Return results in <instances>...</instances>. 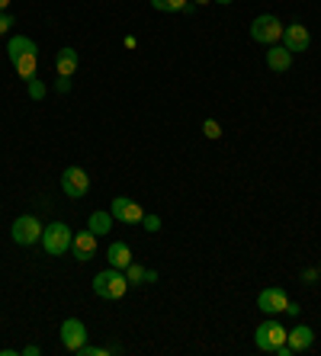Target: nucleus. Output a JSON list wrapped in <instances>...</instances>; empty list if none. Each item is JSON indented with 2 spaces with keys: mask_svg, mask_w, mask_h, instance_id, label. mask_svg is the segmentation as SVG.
Wrapping results in <instances>:
<instances>
[{
  "mask_svg": "<svg viewBox=\"0 0 321 356\" xmlns=\"http://www.w3.org/2000/svg\"><path fill=\"white\" fill-rule=\"evenodd\" d=\"M7 58L23 81H33L36 71H39V45L29 35H13L7 42Z\"/></svg>",
  "mask_w": 321,
  "mask_h": 356,
  "instance_id": "obj_1",
  "label": "nucleus"
},
{
  "mask_svg": "<svg viewBox=\"0 0 321 356\" xmlns=\"http://www.w3.org/2000/svg\"><path fill=\"white\" fill-rule=\"evenodd\" d=\"M93 292H97L100 298H109V302H116V298H123L125 292H129V280H125V270H116V266H107L103 273L93 276Z\"/></svg>",
  "mask_w": 321,
  "mask_h": 356,
  "instance_id": "obj_2",
  "label": "nucleus"
},
{
  "mask_svg": "<svg viewBox=\"0 0 321 356\" xmlns=\"http://www.w3.org/2000/svg\"><path fill=\"white\" fill-rule=\"evenodd\" d=\"M71 241H75V232H71L65 222H52V225H45L39 244L49 257H61L65 250H71Z\"/></svg>",
  "mask_w": 321,
  "mask_h": 356,
  "instance_id": "obj_3",
  "label": "nucleus"
},
{
  "mask_svg": "<svg viewBox=\"0 0 321 356\" xmlns=\"http://www.w3.org/2000/svg\"><path fill=\"white\" fill-rule=\"evenodd\" d=\"M283 29H286V26L273 17V13H260V17H254V23H251V39L260 42V45H276V42L283 39Z\"/></svg>",
  "mask_w": 321,
  "mask_h": 356,
  "instance_id": "obj_4",
  "label": "nucleus"
},
{
  "mask_svg": "<svg viewBox=\"0 0 321 356\" xmlns=\"http://www.w3.org/2000/svg\"><path fill=\"white\" fill-rule=\"evenodd\" d=\"M42 232H45V225L36 216H19L17 222H13V228H10V238L17 241L19 248H33V244L42 241Z\"/></svg>",
  "mask_w": 321,
  "mask_h": 356,
  "instance_id": "obj_5",
  "label": "nucleus"
},
{
  "mask_svg": "<svg viewBox=\"0 0 321 356\" xmlns=\"http://www.w3.org/2000/svg\"><path fill=\"white\" fill-rule=\"evenodd\" d=\"M286 327H283L276 318H267L260 327L254 331V343H257V350H264V353H273V350L280 347V343H286Z\"/></svg>",
  "mask_w": 321,
  "mask_h": 356,
  "instance_id": "obj_6",
  "label": "nucleus"
},
{
  "mask_svg": "<svg viewBox=\"0 0 321 356\" xmlns=\"http://www.w3.org/2000/svg\"><path fill=\"white\" fill-rule=\"evenodd\" d=\"M87 327H84L81 318H65L61 321V327H58V340H61V347L68 350V353H77V350L87 343Z\"/></svg>",
  "mask_w": 321,
  "mask_h": 356,
  "instance_id": "obj_7",
  "label": "nucleus"
},
{
  "mask_svg": "<svg viewBox=\"0 0 321 356\" xmlns=\"http://www.w3.org/2000/svg\"><path fill=\"white\" fill-rule=\"evenodd\" d=\"M61 193L68 199H84L91 193V177L84 167H68L65 174H61Z\"/></svg>",
  "mask_w": 321,
  "mask_h": 356,
  "instance_id": "obj_8",
  "label": "nucleus"
},
{
  "mask_svg": "<svg viewBox=\"0 0 321 356\" xmlns=\"http://www.w3.org/2000/svg\"><path fill=\"white\" fill-rule=\"evenodd\" d=\"M109 216H113L116 222H123V225H141L145 209H141L135 199H129V196H116L113 202H109Z\"/></svg>",
  "mask_w": 321,
  "mask_h": 356,
  "instance_id": "obj_9",
  "label": "nucleus"
},
{
  "mask_svg": "<svg viewBox=\"0 0 321 356\" xmlns=\"http://www.w3.org/2000/svg\"><path fill=\"white\" fill-rule=\"evenodd\" d=\"M286 305H289V296L280 286H267V289L257 296V308H260L264 315H280V312H286Z\"/></svg>",
  "mask_w": 321,
  "mask_h": 356,
  "instance_id": "obj_10",
  "label": "nucleus"
},
{
  "mask_svg": "<svg viewBox=\"0 0 321 356\" xmlns=\"http://www.w3.org/2000/svg\"><path fill=\"white\" fill-rule=\"evenodd\" d=\"M71 254H75V260H81V264L93 260V254H97V234H93L91 228L75 232V241H71Z\"/></svg>",
  "mask_w": 321,
  "mask_h": 356,
  "instance_id": "obj_11",
  "label": "nucleus"
},
{
  "mask_svg": "<svg viewBox=\"0 0 321 356\" xmlns=\"http://www.w3.org/2000/svg\"><path fill=\"white\" fill-rule=\"evenodd\" d=\"M283 45L296 55V51H305L312 45V35H308V29H305L302 23H289L286 29H283Z\"/></svg>",
  "mask_w": 321,
  "mask_h": 356,
  "instance_id": "obj_12",
  "label": "nucleus"
},
{
  "mask_svg": "<svg viewBox=\"0 0 321 356\" xmlns=\"http://www.w3.org/2000/svg\"><path fill=\"white\" fill-rule=\"evenodd\" d=\"M286 343H289L292 353H305V350L315 343V331L308 327V324H296V327L286 334Z\"/></svg>",
  "mask_w": 321,
  "mask_h": 356,
  "instance_id": "obj_13",
  "label": "nucleus"
},
{
  "mask_svg": "<svg viewBox=\"0 0 321 356\" xmlns=\"http://www.w3.org/2000/svg\"><path fill=\"white\" fill-rule=\"evenodd\" d=\"M267 67L276 71V74L289 71V67H292V51H289L286 45H267Z\"/></svg>",
  "mask_w": 321,
  "mask_h": 356,
  "instance_id": "obj_14",
  "label": "nucleus"
},
{
  "mask_svg": "<svg viewBox=\"0 0 321 356\" xmlns=\"http://www.w3.org/2000/svg\"><path fill=\"white\" fill-rule=\"evenodd\" d=\"M77 65H81V55H77V49H71V45H65V49H58V55H55L58 77H75Z\"/></svg>",
  "mask_w": 321,
  "mask_h": 356,
  "instance_id": "obj_15",
  "label": "nucleus"
},
{
  "mask_svg": "<svg viewBox=\"0 0 321 356\" xmlns=\"http://www.w3.org/2000/svg\"><path fill=\"white\" fill-rule=\"evenodd\" d=\"M107 260H109V266H116V270H125V266L132 264V250H129L125 241H113L107 250Z\"/></svg>",
  "mask_w": 321,
  "mask_h": 356,
  "instance_id": "obj_16",
  "label": "nucleus"
},
{
  "mask_svg": "<svg viewBox=\"0 0 321 356\" xmlns=\"http://www.w3.org/2000/svg\"><path fill=\"white\" fill-rule=\"evenodd\" d=\"M116 218L109 216V212H103V209H97V212H91V218H87V228H91L93 234H109V228H113Z\"/></svg>",
  "mask_w": 321,
  "mask_h": 356,
  "instance_id": "obj_17",
  "label": "nucleus"
},
{
  "mask_svg": "<svg viewBox=\"0 0 321 356\" xmlns=\"http://www.w3.org/2000/svg\"><path fill=\"white\" fill-rule=\"evenodd\" d=\"M151 7L157 10V13H193V3L189 0H151Z\"/></svg>",
  "mask_w": 321,
  "mask_h": 356,
  "instance_id": "obj_18",
  "label": "nucleus"
},
{
  "mask_svg": "<svg viewBox=\"0 0 321 356\" xmlns=\"http://www.w3.org/2000/svg\"><path fill=\"white\" fill-rule=\"evenodd\" d=\"M125 280H129V286H141V282H148V270L132 260V264L125 266Z\"/></svg>",
  "mask_w": 321,
  "mask_h": 356,
  "instance_id": "obj_19",
  "label": "nucleus"
},
{
  "mask_svg": "<svg viewBox=\"0 0 321 356\" xmlns=\"http://www.w3.org/2000/svg\"><path fill=\"white\" fill-rule=\"evenodd\" d=\"M26 90H29V97L39 103V99H45V83L39 81V77H33V81H26Z\"/></svg>",
  "mask_w": 321,
  "mask_h": 356,
  "instance_id": "obj_20",
  "label": "nucleus"
},
{
  "mask_svg": "<svg viewBox=\"0 0 321 356\" xmlns=\"http://www.w3.org/2000/svg\"><path fill=\"white\" fill-rule=\"evenodd\" d=\"M203 135H206V138H222V125L215 122V119H206V122H203Z\"/></svg>",
  "mask_w": 321,
  "mask_h": 356,
  "instance_id": "obj_21",
  "label": "nucleus"
},
{
  "mask_svg": "<svg viewBox=\"0 0 321 356\" xmlns=\"http://www.w3.org/2000/svg\"><path fill=\"white\" fill-rule=\"evenodd\" d=\"M13 29V17H10L7 10H0V35H7Z\"/></svg>",
  "mask_w": 321,
  "mask_h": 356,
  "instance_id": "obj_22",
  "label": "nucleus"
},
{
  "mask_svg": "<svg viewBox=\"0 0 321 356\" xmlns=\"http://www.w3.org/2000/svg\"><path fill=\"white\" fill-rule=\"evenodd\" d=\"M107 353H109L107 347H87V343L77 350V356H107Z\"/></svg>",
  "mask_w": 321,
  "mask_h": 356,
  "instance_id": "obj_23",
  "label": "nucleus"
},
{
  "mask_svg": "<svg viewBox=\"0 0 321 356\" xmlns=\"http://www.w3.org/2000/svg\"><path fill=\"white\" fill-rule=\"evenodd\" d=\"M141 225H145V232H157V228H161V218H157V216H148V212H145Z\"/></svg>",
  "mask_w": 321,
  "mask_h": 356,
  "instance_id": "obj_24",
  "label": "nucleus"
},
{
  "mask_svg": "<svg viewBox=\"0 0 321 356\" xmlns=\"http://www.w3.org/2000/svg\"><path fill=\"white\" fill-rule=\"evenodd\" d=\"M58 93H71V77H58Z\"/></svg>",
  "mask_w": 321,
  "mask_h": 356,
  "instance_id": "obj_25",
  "label": "nucleus"
},
{
  "mask_svg": "<svg viewBox=\"0 0 321 356\" xmlns=\"http://www.w3.org/2000/svg\"><path fill=\"white\" fill-rule=\"evenodd\" d=\"M302 280H305V282H315V280H318V270H305Z\"/></svg>",
  "mask_w": 321,
  "mask_h": 356,
  "instance_id": "obj_26",
  "label": "nucleus"
},
{
  "mask_svg": "<svg viewBox=\"0 0 321 356\" xmlns=\"http://www.w3.org/2000/svg\"><path fill=\"white\" fill-rule=\"evenodd\" d=\"M19 353H26V356H39L42 350H39V347H23V350H19Z\"/></svg>",
  "mask_w": 321,
  "mask_h": 356,
  "instance_id": "obj_27",
  "label": "nucleus"
},
{
  "mask_svg": "<svg viewBox=\"0 0 321 356\" xmlns=\"http://www.w3.org/2000/svg\"><path fill=\"white\" fill-rule=\"evenodd\" d=\"M189 3H193V7H199V3H209V0H189Z\"/></svg>",
  "mask_w": 321,
  "mask_h": 356,
  "instance_id": "obj_28",
  "label": "nucleus"
},
{
  "mask_svg": "<svg viewBox=\"0 0 321 356\" xmlns=\"http://www.w3.org/2000/svg\"><path fill=\"white\" fill-rule=\"evenodd\" d=\"M215 3H222V7H228V3H235V0H215Z\"/></svg>",
  "mask_w": 321,
  "mask_h": 356,
  "instance_id": "obj_29",
  "label": "nucleus"
},
{
  "mask_svg": "<svg viewBox=\"0 0 321 356\" xmlns=\"http://www.w3.org/2000/svg\"><path fill=\"white\" fill-rule=\"evenodd\" d=\"M10 7V0H0V10H7Z\"/></svg>",
  "mask_w": 321,
  "mask_h": 356,
  "instance_id": "obj_30",
  "label": "nucleus"
}]
</instances>
